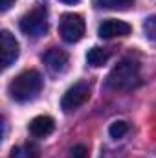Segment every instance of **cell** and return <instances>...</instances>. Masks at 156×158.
<instances>
[{
    "label": "cell",
    "instance_id": "cell-8",
    "mask_svg": "<svg viewBox=\"0 0 156 158\" xmlns=\"http://www.w3.org/2000/svg\"><path fill=\"white\" fill-rule=\"evenodd\" d=\"M42 61L53 74H61L68 68V53L61 48H50L42 55Z\"/></svg>",
    "mask_w": 156,
    "mask_h": 158
},
{
    "label": "cell",
    "instance_id": "cell-13",
    "mask_svg": "<svg viewBox=\"0 0 156 158\" xmlns=\"http://www.w3.org/2000/svg\"><path fill=\"white\" fill-rule=\"evenodd\" d=\"M127 132H129V123H127V121H121V119L114 121V123L109 127V134H110V138H114V140L123 138Z\"/></svg>",
    "mask_w": 156,
    "mask_h": 158
},
{
    "label": "cell",
    "instance_id": "cell-4",
    "mask_svg": "<svg viewBox=\"0 0 156 158\" xmlns=\"http://www.w3.org/2000/svg\"><path fill=\"white\" fill-rule=\"evenodd\" d=\"M59 33L63 40L74 44L79 42L84 35V20L83 17L77 13H64L61 17V22H59Z\"/></svg>",
    "mask_w": 156,
    "mask_h": 158
},
{
    "label": "cell",
    "instance_id": "cell-7",
    "mask_svg": "<svg viewBox=\"0 0 156 158\" xmlns=\"http://www.w3.org/2000/svg\"><path fill=\"white\" fill-rule=\"evenodd\" d=\"M0 40H2V68H9L17 61V57L20 53L18 42H17V39L7 30H2Z\"/></svg>",
    "mask_w": 156,
    "mask_h": 158
},
{
    "label": "cell",
    "instance_id": "cell-10",
    "mask_svg": "<svg viewBox=\"0 0 156 158\" xmlns=\"http://www.w3.org/2000/svg\"><path fill=\"white\" fill-rule=\"evenodd\" d=\"M109 57H110V53L105 50V48H99V46H94L92 50H88V53H86V61H88V64L90 66H103L107 61H109Z\"/></svg>",
    "mask_w": 156,
    "mask_h": 158
},
{
    "label": "cell",
    "instance_id": "cell-11",
    "mask_svg": "<svg viewBox=\"0 0 156 158\" xmlns=\"http://www.w3.org/2000/svg\"><path fill=\"white\" fill-rule=\"evenodd\" d=\"M40 149L35 143H24V145H17L11 149V158H39Z\"/></svg>",
    "mask_w": 156,
    "mask_h": 158
},
{
    "label": "cell",
    "instance_id": "cell-12",
    "mask_svg": "<svg viewBox=\"0 0 156 158\" xmlns=\"http://www.w3.org/2000/svg\"><path fill=\"white\" fill-rule=\"evenodd\" d=\"M94 6L99 9H112V11H123L132 6V0H94Z\"/></svg>",
    "mask_w": 156,
    "mask_h": 158
},
{
    "label": "cell",
    "instance_id": "cell-6",
    "mask_svg": "<svg viewBox=\"0 0 156 158\" xmlns=\"http://www.w3.org/2000/svg\"><path fill=\"white\" fill-rule=\"evenodd\" d=\"M132 31L130 24L123 22V20H116V19H109L103 20L97 28V35L101 39H114V37H127Z\"/></svg>",
    "mask_w": 156,
    "mask_h": 158
},
{
    "label": "cell",
    "instance_id": "cell-9",
    "mask_svg": "<svg viewBox=\"0 0 156 158\" xmlns=\"http://www.w3.org/2000/svg\"><path fill=\"white\" fill-rule=\"evenodd\" d=\"M55 129V121L50 116H37L30 121V132L35 138H46L53 132Z\"/></svg>",
    "mask_w": 156,
    "mask_h": 158
},
{
    "label": "cell",
    "instance_id": "cell-2",
    "mask_svg": "<svg viewBox=\"0 0 156 158\" xmlns=\"http://www.w3.org/2000/svg\"><path fill=\"white\" fill-rule=\"evenodd\" d=\"M140 85V64L132 59H123L107 76V88L132 90Z\"/></svg>",
    "mask_w": 156,
    "mask_h": 158
},
{
    "label": "cell",
    "instance_id": "cell-5",
    "mask_svg": "<svg viewBox=\"0 0 156 158\" xmlns=\"http://www.w3.org/2000/svg\"><path fill=\"white\" fill-rule=\"evenodd\" d=\"M90 98V85L84 81H79L74 86H70L66 90V94L61 99V109L64 112H74L81 105H84Z\"/></svg>",
    "mask_w": 156,
    "mask_h": 158
},
{
    "label": "cell",
    "instance_id": "cell-15",
    "mask_svg": "<svg viewBox=\"0 0 156 158\" xmlns=\"http://www.w3.org/2000/svg\"><path fill=\"white\" fill-rule=\"evenodd\" d=\"M68 158H88V149L84 145H76V147H72Z\"/></svg>",
    "mask_w": 156,
    "mask_h": 158
},
{
    "label": "cell",
    "instance_id": "cell-16",
    "mask_svg": "<svg viewBox=\"0 0 156 158\" xmlns=\"http://www.w3.org/2000/svg\"><path fill=\"white\" fill-rule=\"evenodd\" d=\"M13 4H15V0H0V9L2 11H7Z\"/></svg>",
    "mask_w": 156,
    "mask_h": 158
},
{
    "label": "cell",
    "instance_id": "cell-3",
    "mask_svg": "<svg viewBox=\"0 0 156 158\" xmlns=\"http://www.w3.org/2000/svg\"><path fill=\"white\" fill-rule=\"evenodd\" d=\"M20 31L30 37H40L48 31V11L44 7H35L30 13H26L20 22Z\"/></svg>",
    "mask_w": 156,
    "mask_h": 158
},
{
    "label": "cell",
    "instance_id": "cell-14",
    "mask_svg": "<svg viewBox=\"0 0 156 158\" xmlns=\"http://www.w3.org/2000/svg\"><path fill=\"white\" fill-rule=\"evenodd\" d=\"M143 31H145L147 39H151L153 42H156V15L145 19V22H143Z\"/></svg>",
    "mask_w": 156,
    "mask_h": 158
},
{
    "label": "cell",
    "instance_id": "cell-17",
    "mask_svg": "<svg viewBox=\"0 0 156 158\" xmlns=\"http://www.w3.org/2000/svg\"><path fill=\"white\" fill-rule=\"evenodd\" d=\"M61 2H64V4H77L79 0H61Z\"/></svg>",
    "mask_w": 156,
    "mask_h": 158
},
{
    "label": "cell",
    "instance_id": "cell-1",
    "mask_svg": "<svg viewBox=\"0 0 156 158\" xmlns=\"http://www.w3.org/2000/svg\"><path fill=\"white\" fill-rule=\"evenodd\" d=\"M42 88V76L37 70H24L7 85V92L11 99L18 103H28L39 96Z\"/></svg>",
    "mask_w": 156,
    "mask_h": 158
}]
</instances>
